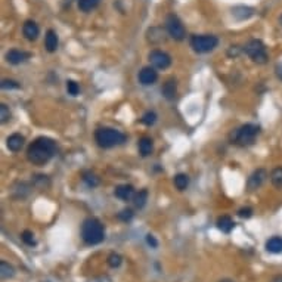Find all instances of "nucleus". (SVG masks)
I'll use <instances>...</instances> for the list:
<instances>
[{
  "mask_svg": "<svg viewBox=\"0 0 282 282\" xmlns=\"http://www.w3.org/2000/svg\"><path fill=\"white\" fill-rule=\"evenodd\" d=\"M57 152V143L51 138H37L34 142L30 143L27 149V158L34 166H45L48 164Z\"/></svg>",
  "mask_w": 282,
  "mask_h": 282,
  "instance_id": "obj_1",
  "label": "nucleus"
},
{
  "mask_svg": "<svg viewBox=\"0 0 282 282\" xmlns=\"http://www.w3.org/2000/svg\"><path fill=\"white\" fill-rule=\"evenodd\" d=\"M81 239L87 245H98L105 239L104 225L96 217H87L81 225Z\"/></svg>",
  "mask_w": 282,
  "mask_h": 282,
  "instance_id": "obj_2",
  "label": "nucleus"
},
{
  "mask_svg": "<svg viewBox=\"0 0 282 282\" xmlns=\"http://www.w3.org/2000/svg\"><path fill=\"white\" fill-rule=\"evenodd\" d=\"M95 141L101 148H113L126 142V135L111 127H101L95 132Z\"/></svg>",
  "mask_w": 282,
  "mask_h": 282,
  "instance_id": "obj_3",
  "label": "nucleus"
},
{
  "mask_svg": "<svg viewBox=\"0 0 282 282\" xmlns=\"http://www.w3.org/2000/svg\"><path fill=\"white\" fill-rule=\"evenodd\" d=\"M259 133H260V127L257 124L248 123V124H244L239 129H236L230 135V139L238 146H248V145L254 143V141L259 136Z\"/></svg>",
  "mask_w": 282,
  "mask_h": 282,
  "instance_id": "obj_4",
  "label": "nucleus"
},
{
  "mask_svg": "<svg viewBox=\"0 0 282 282\" xmlns=\"http://www.w3.org/2000/svg\"><path fill=\"white\" fill-rule=\"evenodd\" d=\"M244 52L248 55L250 59H253L256 64H266L269 55H268V49L265 46V43L259 39H253L250 40L245 48H244Z\"/></svg>",
  "mask_w": 282,
  "mask_h": 282,
  "instance_id": "obj_5",
  "label": "nucleus"
},
{
  "mask_svg": "<svg viewBox=\"0 0 282 282\" xmlns=\"http://www.w3.org/2000/svg\"><path fill=\"white\" fill-rule=\"evenodd\" d=\"M219 45V39L212 34H201V36H192L191 39V48L197 54H207L212 52Z\"/></svg>",
  "mask_w": 282,
  "mask_h": 282,
  "instance_id": "obj_6",
  "label": "nucleus"
},
{
  "mask_svg": "<svg viewBox=\"0 0 282 282\" xmlns=\"http://www.w3.org/2000/svg\"><path fill=\"white\" fill-rule=\"evenodd\" d=\"M166 28H167V33H169L170 37L177 40V42H182L186 37V31H185V27H183L182 21L173 13L169 15L167 19H166Z\"/></svg>",
  "mask_w": 282,
  "mask_h": 282,
  "instance_id": "obj_7",
  "label": "nucleus"
},
{
  "mask_svg": "<svg viewBox=\"0 0 282 282\" xmlns=\"http://www.w3.org/2000/svg\"><path fill=\"white\" fill-rule=\"evenodd\" d=\"M149 61L158 70H167L171 65V58H170L169 54H166L163 51H158V49H155V51H152L149 54Z\"/></svg>",
  "mask_w": 282,
  "mask_h": 282,
  "instance_id": "obj_8",
  "label": "nucleus"
},
{
  "mask_svg": "<svg viewBox=\"0 0 282 282\" xmlns=\"http://www.w3.org/2000/svg\"><path fill=\"white\" fill-rule=\"evenodd\" d=\"M266 177H268V171L265 169L254 170L253 174H251V176L248 177V180H247V189H248L250 192L259 189V188L265 183Z\"/></svg>",
  "mask_w": 282,
  "mask_h": 282,
  "instance_id": "obj_9",
  "label": "nucleus"
},
{
  "mask_svg": "<svg viewBox=\"0 0 282 282\" xmlns=\"http://www.w3.org/2000/svg\"><path fill=\"white\" fill-rule=\"evenodd\" d=\"M158 80V72L152 67H143L139 71V81L143 86H151Z\"/></svg>",
  "mask_w": 282,
  "mask_h": 282,
  "instance_id": "obj_10",
  "label": "nucleus"
},
{
  "mask_svg": "<svg viewBox=\"0 0 282 282\" xmlns=\"http://www.w3.org/2000/svg\"><path fill=\"white\" fill-rule=\"evenodd\" d=\"M30 57H31V54H28V52L19 51V49H12L6 54V61L12 65H19V64L28 61Z\"/></svg>",
  "mask_w": 282,
  "mask_h": 282,
  "instance_id": "obj_11",
  "label": "nucleus"
},
{
  "mask_svg": "<svg viewBox=\"0 0 282 282\" xmlns=\"http://www.w3.org/2000/svg\"><path fill=\"white\" fill-rule=\"evenodd\" d=\"M114 194L121 201H130V200H133L136 192H135V188L132 185H120V186L115 188Z\"/></svg>",
  "mask_w": 282,
  "mask_h": 282,
  "instance_id": "obj_12",
  "label": "nucleus"
},
{
  "mask_svg": "<svg viewBox=\"0 0 282 282\" xmlns=\"http://www.w3.org/2000/svg\"><path fill=\"white\" fill-rule=\"evenodd\" d=\"M24 142H25V139H24L22 135H19V133H13V135H10V136L7 138L6 145H7L9 151H12V152H18V151L22 149Z\"/></svg>",
  "mask_w": 282,
  "mask_h": 282,
  "instance_id": "obj_13",
  "label": "nucleus"
},
{
  "mask_svg": "<svg viewBox=\"0 0 282 282\" xmlns=\"http://www.w3.org/2000/svg\"><path fill=\"white\" fill-rule=\"evenodd\" d=\"M22 33L27 40H36L40 34V28L34 21H25V24L22 27Z\"/></svg>",
  "mask_w": 282,
  "mask_h": 282,
  "instance_id": "obj_14",
  "label": "nucleus"
},
{
  "mask_svg": "<svg viewBox=\"0 0 282 282\" xmlns=\"http://www.w3.org/2000/svg\"><path fill=\"white\" fill-rule=\"evenodd\" d=\"M138 148H139V152L142 157H148L152 154L154 151V143H152V139L148 138V136H143L139 139V143H138Z\"/></svg>",
  "mask_w": 282,
  "mask_h": 282,
  "instance_id": "obj_15",
  "label": "nucleus"
},
{
  "mask_svg": "<svg viewBox=\"0 0 282 282\" xmlns=\"http://www.w3.org/2000/svg\"><path fill=\"white\" fill-rule=\"evenodd\" d=\"M232 13L236 19H248L250 16H253L254 13V9L253 7H248V6H235L232 9Z\"/></svg>",
  "mask_w": 282,
  "mask_h": 282,
  "instance_id": "obj_16",
  "label": "nucleus"
},
{
  "mask_svg": "<svg viewBox=\"0 0 282 282\" xmlns=\"http://www.w3.org/2000/svg\"><path fill=\"white\" fill-rule=\"evenodd\" d=\"M45 46H46V51L51 54H54L58 49V36L54 30H48L46 37H45Z\"/></svg>",
  "mask_w": 282,
  "mask_h": 282,
  "instance_id": "obj_17",
  "label": "nucleus"
},
{
  "mask_svg": "<svg viewBox=\"0 0 282 282\" xmlns=\"http://www.w3.org/2000/svg\"><path fill=\"white\" fill-rule=\"evenodd\" d=\"M266 250L272 254H281L282 253V238L281 236H272L266 242Z\"/></svg>",
  "mask_w": 282,
  "mask_h": 282,
  "instance_id": "obj_18",
  "label": "nucleus"
},
{
  "mask_svg": "<svg viewBox=\"0 0 282 282\" xmlns=\"http://www.w3.org/2000/svg\"><path fill=\"white\" fill-rule=\"evenodd\" d=\"M161 92H163V95H164L166 99H169V101L174 99V98H176V93H177V84H176V81H174V80H167V81L164 83Z\"/></svg>",
  "mask_w": 282,
  "mask_h": 282,
  "instance_id": "obj_19",
  "label": "nucleus"
},
{
  "mask_svg": "<svg viewBox=\"0 0 282 282\" xmlns=\"http://www.w3.org/2000/svg\"><path fill=\"white\" fill-rule=\"evenodd\" d=\"M146 201H148V191H146V189L139 191V192L135 194V197H133V204H135L136 209H143L145 204H146Z\"/></svg>",
  "mask_w": 282,
  "mask_h": 282,
  "instance_id": "obj_20",
  "label": "nucleus"
},
{
  "mask_svg": "<svg viewBox=\"0 0 282 282\" xmlns=\"http://www.w3.org/2000/svg\"><path fill=\"white\" fill-rule=\"evenodd\" d=\"M233 226H235V223L229 216H222V217L217 219V227L225 233H229L233 229Z\"/></svg>",
  "mask_w": 282,
  "mask_h": 282,
  "instance_id": "obj_21",
  "label": "nucleus"
},
{
  "mask_svg": "<svg viewBox=\"0 0 282 282\" xmlns=\"http://www.w3.org/2000/svg\"><path fill=\"white\" fill-rule=\"evenodd\" d=\"M15 275V269L12 268V265H9L7 262L1 260L0 262V277L1 280H9Z\"/></svg>",
  "mask_w": 282,
  "mask_h": 282,
  "instance_id": "obj_22",
  "label": "nucleus"
},
{
  "mask_svg": "<svg viewBox=\"0 0 282 282\" xmlns=\"http://www.w3.org/2000/svg\"><path fill=\"white\" fill-rule=\"evenodd\" d=\"M188 185H189V177H188V174L179 173V174L174 176V186H176L179 191H185V189L188 188Z\"/></svg>",
  "mask_w": 282,
  "mask_h": 282,
  "instance_id": "obj_23",
  "label": "nucleus"
},
{
  "mask_svg": "<svg viewBox=\"0 0 282 282\" xmlns=\"http://www.w3.org/2000/svg\"><path fill=\"white\" fill-rule=\"evenodd\" d=\"M83 180H84V183H86L87 186H90V188H95V186L99 185V177H98L95 173H92V171H84V173H83Z\"/></svg>",
  "mask_w": 282,
  "mask_h": 282,
  "instance_id": "obj_24",
  "label": "nucleus"
},
{
  "mask_svg": "<svg viewBox=\"0 0 282 282\" xmlns=\"http://www.w3.org/2000/svg\"><path fill=\"white\" fill-rule=\"evenodd\" d=\"M101 0H78V9L83 12H90L93 10Z\"/></svg>",
  "mask_w": 282,
  "mask_h": 282,
  "instance_id": "obj_25",
  "label": "nucleus"
},
{
  "mask_svg": "<svg viewBox=\"0 0 282 282\" xmlns=\"http://www.w3.org/2000/svg\"><path fill=\"white\" fill-rule=\"evenodd\" d=\"M271 182L275 188L281 189L282 188V167H277L271 173Z\"/></svg>",
  "mask_w": 282,
  "mask_h": 282,
  "instance_id": "obj_26",
  "label": "nucleus"
},
{
  "mask_svg": "<svg viewBox=\"0 0 282 282\" xmlns=\"http://www.w3.org/2000/svg\"><path fill=\"white\" fill-rule=\"evenodd\" d=\"M155 121H157V114L154 113V111H148V113H145L142 115V118H141V123L145 124V126H148V127L154 126Z\"/></svg>",
  "mask_w": 282,
  "mask_h": 282,
  "instance_id": "obj_27",
  "label": "nucleus"
},
{
  "mask_svg": "<svg viewBox=\"0 0 282 282\" xmlns=\"http://www.w3.org/2000/svg\"><path fill=\"white\" fill-rule=\"evenodd\" d=\"M21 239H22V242H24V244H27V245H30V247L36 245L34 233H33L31 230H24V232L21 233Z\"/></svg>",
  "mask_w": 282,
  "mask_h": 282,
  "instance_id": "obj_28",
  "label": "nucleus"
},
{
  "mask_svg": "<svg viewBox=\"0 0 282 282\" xmlns=\"http://www.w3.org/2000/svg\"><path fill=\"white\" fill-rule=\"evenodd\" d=\"M0 86H1L3 90H12V89H19V87H21L18 81L9 80V78H3L1 83H0Z\"/></svg>",
  "mask_w": 282,
  "mask_h": 282,
  "instance_id": "obj_29",
  "label": "nucleus"
},
{
  "mask_svg": "<svg viewBox=\"0 0 282 282\" xmlns=\"http://www.w3.org/2000/svg\"><path fill=\"white\" fill-rule=\"evenodd\" d=\"M67 92H68V95H71V96H77L78 92H80L78 83L74 81V80H68V81H67Z\"/></svg>",
  "mask_w": 282,
  "mask_h": 282,
  "instance_id": "obj_30",
  "label": "nucleus"
},
{
  "mask_svg": "<svg viewBox=\"0 0 282 282\" xmlns=\"http://www.w3.org/2000/svg\"><path fill=\"white\" fill-rule=\"evenodd\" d=\"M107 262H108V265H110V268H118L120 265H121V262H123V257L120 256V254H117V253H111L110 256H108V259H107Z\"/></svg>",
  "mask_w": 282,
  "mask_h": 282,
  "instance_id": "obj_31",
  "label": "nucleus"
},
{
  "mask_svg": "<svg viewBox=\"0 0 282 282\" xmlns=\"http://www.w3.org/2000/svg\"><path fill=\"white\" fill-rule=\"evenodd\" d=\"M118 220H121V222H130L132 219H133V210H130V209H124V210H121L120 213H118Z\"/></svg>",
  "mask_w": 282,
  "mask_h": 282,
  "instance_id": "obj_32",
  "label": "nucleus"
},
{
  "mask_svg": "<svg viewBox=\"0 0 282 282\" xmlns=\"http://www.w3.org/2000/svg\"><path fill=\"white\" fill-rule=\"evenodd\" d=\"M9 120H10V110L6 104H1L0 105V121H1V124H4Z\"/></svg>",
  "mask_w": 282,
  "mask_h": 282,
  "instance_id": "obj_33",
  "label": "nucleus"
},
{
  "mask_svg": "<svg viewBox=\"0 0 282 282\" xmlns=\"http://www.w3.org/2000/svg\"><path fill=\"white\" fill-rule=\"evenodd\" d=\"M238 216H239V217H242V219H248V217H251V216H253V210H251V209H248V207L241 209V210L238 212Z\"/></svg>",
  "mask_w": 282,
  "mask_h": 282,
  "instance_id": "obj_34",
  "label": "nucleus"
},
{
  "mask_svg": "<svg viewBox=\"0 0 282 282\" xmlns=\"http://www.w3.org/2000/svg\"><path fill=\"white\" fill-rule=\"evenodd\" d=\"M241 52V48L239 46H230V49L227 51V55L229 57H238Z\"/></svg>",
  "mask_w": 282,
  "mask_h": 282,
  "instance_id": "obj_35",
  "label": "nucleus"
},
{
  "mask_svg": "<svg viewBox=\"0 0 282 282\" xmlns=\"http://www.w3.org/2000/svg\"><path fill=\"white\" fill-rule=\"evenodd\" d=\"M146 242H148V245H151L152 248H157V247H158V242H157V239H155L152 235H146Z\"/></svg>",
  "mask_w": 282,
  "mask_h": 282,
  "instance_id": "obj_36",
  "label": "nucleus"
},
{
  "mask_svg": "<svg viewBox=\"0 0 282 282\" xmlns=\"http://www.w3.org/2000/svg\"><path fill=\"white\" fill-rule=\"evenodd\" d=\"M275 70H277V75H278V77L282 80V65H277V68H275Z\"/></svg>",
  "mask_w": 282,
  "mask_h": 282,
  "instance_id": "obj_37",
  "label": "nucleus"
},
{
  "mask_svg": "<svg viewBox=\"0 0 282 282\" xmlns=\"http://www.w3.org/2000/svg\"><path fill=\"white\" fill-rule=\"evenodd\" d=\"M271 282H282V275H277V277H274Z\"/></svg>",
  "mask_w": 282,
  "mask_h": 282,
  "instance_id": "obj_38",
  "label": "nucleus"
},
{
  "mask_svg": "<svg viewBox=\"0 0 282 282\" xmlns=\"http://www.w3.org/2000/svg\"><path fill=\"white\" fill-rule=\"evenodd\" d=\"M219 282H235V281H232V280H222V281Z\"/></svg>",
  "mask_w": 282,
  "mask_h": 282,
  "instance_id": "obj_39",
  "label": "nucleus"
},
{
  "mask_svg": "<svg viewBox=\"0 0 282 282\" xmlns=\"http://www.w3.org/2000/svg\"><path fill=\"white\" fill-rule=\"evenodd\" d=\"M280 22H281V25H282V15H281V18H280Z\"/></svg>",
  "mask_w": 282,
  "mask_h": 282,
  "instance_id": "obj_40",
  "label": "nucleus"
}]
</instances>
